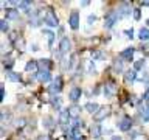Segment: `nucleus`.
I'll return each mask as SVG.
<instances>
[{
    "instance_id": "nucleus-1",
    "label": "nucleus",
    "mask_w": 149,
    "mask_h": 140,
    "mask_svg": "<svg viewBox=\"0 0 149 140\" xmlns=\"http://www.w3.org/2000/svg\"><path fill=\"white\" fill-rule=\"evenodd\" d=\"M110 112H112V107H109V106H101L100 111H98L96 114L93 115V120H95L96 123H100V121H102L104 118H107V117L110 115Z\"/></svg>"
},
{
    "instance_id": "nucleus-2",
    "label": "nucleus",
    "mask_w": 149,
    "mask_h": 140,
    "mask_svg": "<svg viewBox=\"0 0 149 140\" xmlns=\"http://www.w3.org/2000/svg\"><path fill=\"white\" fill-rule=\"evenodd\" d=\"M44 22H45L50 28H53V27H58V25H59V20H58V17H56V14H54L53 9H50V11L45 14Z\"/></svg>"
},
{
    "instance_id": "nucleus-3",
    "label": "nucleus",
    "mask_w": 149,
    "mask_h": 140,
    "mask_svg": "<svg viewBox=\"0 0 149 140\" xmlns=\"http://www.w3.org/2000/svg\"><path fill=\"white\" fill-rule=\"evenodd\" d=\"M62 87H64L62 76H56L53 81H51V84H50V90L53 93H59L61 90H62Z\"/></svg>"
},
{
    "instance_id": "nucleus-4",
    "label": "nucleus",
    "mask_w": 149,
    "mask_h": 140,
    "mask_svg": "<svg viewBox=\"0 0 149 140\" xmlns=\"http://www.w3.org/2000/svg\"><path fill=\"white\" fill-rule=\"evenodd\" d=\"M33 78L37 79V81H42V83H50L51 81V73L47 72V70H39L37 73H34Z\"/></svg>"
},
{
    "instance_id": "nucleus-5",
    "label": "nucleus",
    "mask_w": 149,
    "mask_h": 140,
    "mask_svg": "<svg viewBox=\"0 0 149 140\" xmlns=\"http://www.w3.org/2000/svg\"><path fill=\"white\" fill-rule=\"evenodd\" d=\"M72 50V42H70L68 37H62L59 42V51H61V55H65V53H68V51Z\"/></svg>"
},
{
    "instance_id": "nucleus-6",
    "label": "nucleus",
    "mask_w": 149,
    "mask_h": 140,
    "mask_svg": "<svg viewBox=\"0 0 149 140\" xmlns=\"http://www.w3.org/2000/svg\"><path fill=\"white\" fill-rule=\"evenodd\" d=\"M118 17H120V14H118V11H113V13H110L109 16H107V19H106V22H104V25H106V28H112L115 25L116 22H118Z\"/></svg>"
},
{
    "instance_id": "nucleus-7",
    "label": "nucleus",
    "mask_w": 149,
    "mask_h": 140,
    "mask_svg": "<svg viewBox=\"0 0 149 140\" xmlns=\"http://www.w3.org/2000/svg\"><path fill=\"white\" fill-rule=\"evenodd\" d=\"M68 23H70V27H72V30H74V31L79 28V13L78 11H73L72 14H70Z\"/></svg>"
},
{
    "instance_id": "nucleus-8",
    "label": "nucleus",
    "mask_w": 149,
    "mask_h": 140,
    "mask_svg": "<svg viewBox=\"0 0 149 140\" xmlns=\"http://www.w3.org/2000/svg\"><path fill=\"white\" fill-rule=\"evenodd\" d=\"M118 126H120L121 131H129L130 128H132V118L127 117V115H124L123 118H121V121L118 123Z\"/></svg>"
},
{
    "instance_id": "nucleus-9",
    "label": "nucleus",
    "mask_w": 149,
    "mask_h": 140,
    "mask_svg": "<svg viewBox=\"0 0 149 140\" xmlns=\"http://www.w3.org/2000/svg\"><path fill=\"white\" fill-rule=\"evenodd\" d=\"M70 120H72L70 111H68V109H62V111H61V114H59V123H61V125H67Z\"/></svg>"
},
{
    "instance_id": "nucleus-10",
    "label": "nucleus",
    "mask_w": 149,
    "mask_h": 140,
    "mask_svg": "<svg viewBox=\"0 0 149 140\" xmlns=\"http://www.w3.org/2000/svg\"><path fill=\"white\" fill-rule=\"evenodd\" d=\"M104 93L107 97H112V95H115L116 93V86L113 83H110V81H107L106 84H104Z\"/></svg>"
},
{
    "instance_id": "nucleus-11",
    "label": "nucleus",
    "mask_w": 149,
    "mask_h": 140,
    "mask_svg": "<svg viewBox=\"0 0 149 140\" xmlns=\"http://www.w3.org/2000/svg\"><path fill=\"white\" fill-rule=\"evenodd\" d=\"M124 81H127V83H134V81H137V72H135L134 69L126 70V72H124Z\"/></svg>"
},
{
    "instance_id": "nucleus-12",
    "label": "nucleus",
    "mask_w": 149,
    "mask_h": 140,
    "mask_svg": "<svg viewBox=\"0 0 149 140\" xmlns=\"http://www.w3.org/2000/svg\"><path fill=\"white\" fill-rule=\"evenodd\" d=\"M37 64H39V69L40 70H47V72H50V69H51V61L50 59L42 58V59L37 61Z\"/></svg>"
},
{
    "instance_id": "nucleus-13",
    "label": "nucleus",
    "mask_w": 149,
    "mask_h": 140,
    "mask_svg": "<svg viewBox=\"0 0 149 140\" xmlns=\"http://www.w3.org/2000/svg\"><path fill=\"white\" fill-rule=\"evenodd\" d=\"M68 98H70L72 101L76 103V101L79 100V98H81V89H79V87H73L72 90H70V95H68Z\"/></svg>"
},
{
    "instance_id": "nucleus-14",
    "label": "nucleus",
    "mask_w": 149,
    "mask_h": 140,
    "mask_svg": "<svg viewBox=\"0 0 149 140\" xmlns=\"http://www.w3.org/2000/svg\"><path fill=\"white\" fill-rule=\"evenodd\" d=\"M6 19L8 20H19L20 14H19L17 9H6Z\"/></svg>"
},
{
    "instance_id": "nucleus-15",
    "label": "nucleus",
    "mask_w": 149,
    "mask_h": 140,
    "mask_svg": "<svg viewBox=\"0 0 149 140\" xmlns=\"http://www.w3.org/2000/svg\"><path fill=\"white\" fill-rule=\"evenodd\" d=\"M134 48L132 47H129V48H126V50H123L121 51V59H126V61H130L134 58Z\"/></svg>"
},
{
    "instance_id": "nucleus-16",
    "label": "nucleus",
    "mask_w": 149,
    "mask_h": 140,
    "mask_svg": "<svg viewBox=\"0 0 149 140\" xmlns=\"http://www.w3.org/2000/svg\"><path fill=\"white\" fill-rule=\"evenodd\" d=\"M6 78H8V81H11V83H19V81H22L20 73H17V72H8V73H6Z\"/></svg>"
},
{
    "instance_id": "nucleus-17",
    "label": "nucleus",
    "mask_w": 149,
    "mask_h": 140,
    "mask_svg": "<svg viewBox=\"0 0 149 140\" xmlns=\"http://www.w3.org/2000/svg\"><path fill=\"white\" fill-rule=\"evenodd\" d=\"M100 104H98V103H87V104H86V111L87 112H90V114H93V115H95L96 114V112L98 111H100Z\"/></svg>"
},
{
    "instance_id": "nucleus-18",
    "label": "nucleus",
    "mask_w": 149,
    "mask_h": 140,
    "mask_svg": "<svg viewBox=\"0 0 149 140\" xmlns=\"http://www.w3.org/2000/svg\"><path fill=\"white\" fill-rule=\"evenodd\" d=\"M129 2H126V3H121V6H120V11H118V14L120 16H127L129 14V11H130V6H129Z\"/></svg>"
},
{
    "instance_id": "nucleus-19",
    "label": "nucleus",
    "mask_w": 149,
    "mask_h": 140,
    "mask_svg": "<svg viewBox=\"0 0 149 140\" xmlns=\"http://www.w3.org/2000/svg\"><path fill=\"white\" fill-rule=\"evenodd\" d=\"M138 37L141 41H149V28H141V30H138Z\"/></svg>"
},
{
    "instance_id": "nucleus-20",
    "label": "nucleus",
    "mask_w": 149,
    "mask_h": 140,
    "mask_svg": "<svg viewBox=\"0 0 149 140\" xmlns=\"http://www.w3.org/2000/svg\"><path fill=\"white\" fill-rule=\"evenodd\" d=\"M37 67H39V64H37V61H28L26 65H25V70L26 72H33V70H36Z\"/></svg>"
},
{
    "instance_id": "nucleus-21",
    "label": "nucleus",
    "mask_w": 149,
    "mask_h": 140,
    "mask_svg": "<svg viewBox=\"0 0 149 140\" xmlns=\"http://www.w3.org/2000/svg\"><path fill=\"white\" fill-rule=\"evenodd\" d=\"M13 65H14V59H13V58H5V59H3V67L8 69L9 72H11Z\"/></svg>"
},
{
    "instance_id": "nucleus-22",
    "label": "nucleus",
    "mask_w": 149,
    "mask_h": 140,
    "mask_svg": "<svg viewBox=\"0 0 149 140\" xmlns=\"http://www.w3.org/2000/svg\"><path fill=\"white\" fill-rule=\"evenodd\" d=\"M44 34L47 36V39H48V45L51 47V45H53V41H54V33L50 31V30H45Z\"/></svg>"
},
{
    "instance_id": "nucleus-23",
    "label": "nucleus",
    "mask_w": 149,
    "mask_h": 140,
    "mask_svg": "<svg viewBox=\"0 0 149 140\" xmlns=\"http://www.w3.org/2000/svg\"><path fill=\"white\" fill-rule=\"evenodd\" d=\"M101 134H102V129H101V126H98V125L92 126V135H93V137H100Z\"/></svg>"
},
{
    "instance_id": "nucleus-24",
    "label": "nucleus",
    "mask_w": 149,
    "mask_h": 140,
    "mask_svg": "<svg viewBox=\"0 0 149 140\" xmlns=\"http://www.w3.org/2000/svg\"><path fill=\"white\" fill-rule=\"evenodd\" d=\"M19 5V8H20V9H23V11H28V9H30L31 8V2H19L17 3Z\"/></svg>"
},
{
    "instance_id": "nucleus-25",
    "label": "nucleus",
    "mask_w": 149,
    "mask_h": 140,
    "mask_svg": "<svg viewBox=\"0 0 149 140\" xmlns=\"http://www.w3.org/2000/svg\"><path fill=\"white\" fill-rule=\"evenodd\" d=\"M113 70H115L116 73L123 72V64H121V61H120V59H116L115 62H113Z\"/></svg>"
},
{
    "instance_id": "nucleus-26",
    "label": "nucleus",
    "mask_w": 149,
    "mask_h": 140,
    "mask_svg": "<svg viewBox=\"0 0 149 140\" xmlns=\"http://www.w3.org/2000/svg\"><path fill=\"white\" fill-rule=\"evenodd\" d=\"M44 126H45L47 129H48V128H53V126H54V120L51 118V117H48V118H44Z\"/></svg>"
},
{
    "instance_id": "nucleus-27",
    "label": "nucleus",
    "mask_w": 149,
    "mask_h": 140,
    "mask_svg": "<svg viewBox=\"0 0 149 140\" xmlns=\"http://www.w3.org/2000/svg\"><path fill=\"white\" fill-rule=\"evenodd\" d=\"M70 115H72V118H78V114H79V107L78 106H73V107H70Z\"/></svg>"
},
{
    "instance_id": "nucleus-28",
    "label": "nucleus",
    "mask_w": 149,
    "mask_h": 140,
    "mask_svg": "<svg viewBox=\"0 0 149 140\" xmlns=\"http://www.w3.org/2000/svg\"><path fill=\"white\" fill-rule=\"evenodd\" d=\"M143 65H144V61L140 59V61H137V62H135L134 70H135V72H140V70H143Z\"/></svg>"
},
{
    "instance_id": "nucleus-29",
    "label": "nucleus",
    "mask_w": 149,
    "mask_h": 140,
    "mask_svg": "<svg viewBox=\"0 0 149 140\" xmlns=\"http://www.w3.org/2000/svg\"><path fill=\"white\" fill-rule=\"evenodd\" d=\"M0 28H2V31L3 33H6L9 30V27H8V22H6V19H2L0 20Z\"/></svg>"
},
{
    "instance_id": "nucleus-30",
    "label": "nucleus",
    "mask_w": 149,
    "mask_h": 140,
    "mask_svg": "<svg viewBox=\"0 0 149 140\" xmlns=\"http://www.w3.org/2000/svg\"><path fill=\"white\" fill-rule=\"evenodd\" d=\"M143 121H149V101L146 104V109H144V112H143Z\"/></svg>"
},
{
    "instance_id": "nucleus-31",
    "label": "nucleus",
    "mask_w": 149,
    "mask_h": 140,
    "mask_svg": "<svg viewBox=\"0 0 149 140\" xmlns=\"http://www.w3.org/2000/svg\"><path fill=\"white\" fill-rule=\"evenodd\" d=\"M95 22H96V16L95 14H90L87 19V25H92V23H95Z\"/></svg>"
},
{
    "instance_id": "nucleus-32",
    "label": "nucleus",
    "mask_w": 149,
    "mask_h": 140,
    "mask_svg": "<svg viewBox=\"0 0 149 140\" xmlns=\"http://www.w3.org/2000/svg\"><path fill=\"white\" fill-rule=\"evenodd\" d=\"M93 58L95 59H104V53H102V51H95V53H93Z\"/></svg>"
},
{
    "instance_id": "nucleus-33",
    "label": "nucleus",
    "mask_w": 149,
    "mask_h": 140,
    "mask_svg": "<svg viewBox=\"0 0 149 140\" xmlns=\"http://www.w3.org/2000/svg\"><path fill=\"white\" fill-rule=\"evenodd\" d=\"M140 17H141V11L140 9H134V19L135 20H140Z\"/></svg>"
},
{
    "instance_id": "nucleus-34",
    "label": "nucleus",
    "mask_w": 149,
    "mask_h": 140,
    "mask_svg": "<svg viewBox=\"0 0 149 140\" xmlns=\"http://www.w3.org/2000/svg\"><path fill=\"white\" fill-rule=\"evenodd\" d=\"M53 104H54V107H61V106H62V100H61V98H54Z\"/></svg>"
},
{
    "instance_id": "nucleus-35",
    "label": "nucleus",
    "mask_w": 149,
    "mask_h": 140,
    "mask_svg": "<svg viewBox=\"0 0 149 140\" xmlns=\"http://www.w3.org/2000/svg\"><path fill=\"white\" fill-rule=\"evenodd\" d=\"M36 140H50V137H48V135H45V134H42V135H37Z\"/></svg>"
},
{
    "instance_id": "nucleus-36",
    "label": "nucleus",
    "mask_w": 149,
    "mask_h": 140,
    "mask_svg": "<svg viewBox=\"0 0 149 140\" xmlns=\"http://www.w3.org/2000/svg\"><path fill=\"white\" fill-rule=\"evenodd\" d=\"M132 31H134L132 28H129V30H126V36H127L129 39H132V36H134V34H132Z\"/></svg>"
},
{
    "instance_id": "nucleus-37",
    "label": "nucleus",
    "mask_w": 149,
    "mask_h": 140,
    "mask_svg": "<svg viewBox=\"0 0 149 140\" xmlns=\"http://www.w3.org/2000/svg\"><path fill=\"white\" fill-rule=\"evenodd\" d=\"M5 98V87H2V95H0V100H3Z\"/></svg>"
},
{
    "instance_id": "nucleus-38",
    "label": "nucleus",
    "mask_w": 149,
    "mask_h": 140,
    "mask_svg": "<svg viewBox=\"0 0 149 140\" xmlns=\"http://www.w3.org/2000/svg\"><path fill=\"white\" fill-rule=\"evenodd\" d=\"M81 5H82V6H86V5H88V0H87V2H86V0H82Z\"/></svg>"
},
{
    "instance_id": "nucleus-39",
    "label": "nucleus",
    "mask_w": 149,
    "mask_h": 140,
    "mask_svg": "<svg viewBox=\"0 0 149 140\" xmlns=\"http://www.w3.org/2000/svg\"><path fill=\"white\" fill-rule=\"evenodd\" d=\"M140 3H141L143 6H149V2H140Z\"/></svg>"
},
{
    "instance_id": "nucleus-40",
    "label": "nucleus",
    "mask_w": 149,
    "mask_h": 140,
    "mask_svg": "<svg viewBox=\"0 0 149 140\" xmlns=\"http://www.w3.org/2000/svg\"><path fill=\"white\" fill-rule=\"evenodd\" d=\"M112 140H121V137H118V135H115V137H112Z\"/></svg>"
},
{
    "instance_id": "nucleus-41",
    "label": "nucleus",
    "mask_w": 149,
    "mask_h": 140,
    "mask_svg": "<svg viewBox=\"0 0 149 140\" xmlns=\"http://www.w3.org/2000/svg\"><path fill=\"white\" fill-rule=\"evenodd\" d=\"M146 98H149V89H148V92H146Z\"/></svg>"
},
{
    "instance_id": "nucleus-42",
    "label": "nucleus",
    "mask_w": 149,
    "mask_h": 140,
    "mask_svg": "<svg viewBox=\"0 0 149 140\" xmlns=\"http://www.w3.org/2000/svg\"><path fill=\"white\" fill-rule=\"evenodd\" d=\"M146 25H148V28H149V19H148V20H146Z\"/></svg>"
}]
</instances>
